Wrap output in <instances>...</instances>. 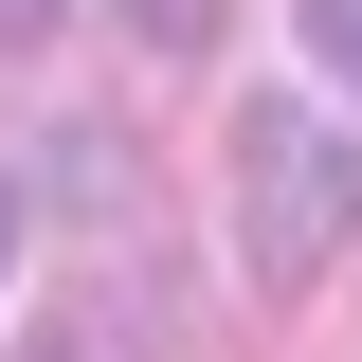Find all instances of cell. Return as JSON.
Segmentation results:
<instances>
[{
    "label": "cell",
    "instance_id": "cell-1",
    "mask_svg": "<svg viewBox=\"0 0 362 362\" xmlns=\"http://www.w3.org/2000/svg\"><path fill=\"white\" fill-rule=\"evenodd\" d=\"M218 181H235V272H254V290H308V272L362 235V163H344V127H326V109H290V90H254V109H235Z\"/></svg>",
    "mask_w": 362,
    "mask_h": 362
},
{
    "label": "cell",
    "instance_id": "cell-2",
    "mask_svg": "<svg viewBox=\"0 0 362 362\" xmlns=\"http://www.w3.org/2000/svg\"><path fill=\"white\" fill-rule=\"evenodd\" d=\"M109 18H127L145 54H199V37H218V0H109Z\"/></svg>",
    "mask_w": 362,
    "mask_h": 362
},
{
    "label": "cell",
    "instance_id": "cell-3",
    "mask_svg": "<svg viewBox=\"0 0 362 362\" xmlns=\"http://www.w3.org/2000/svg\"><path fill=\"white\" fill-rule=\"evenodd\" d=\"M308 54H326V73L362 90V0H308Z\"/></svg>",
    "mask_w": 362,
    "mask_h": 362
},
{
    "label": "cell",
    "instance_id": "cell-4",
    "mask_svg": "<svg viewBox=\"0 0 362 362\" xmlns=\"http://www.w3.org/2000/svg\"><path fill=\"white\" fill-rule=\"evenodd\" d=\"M18 362H109V344H90V326H37V344H18Z\"/></svg>",
    "mask_w": 362,
    "mask_h": 362
},
{
    "label": "cell",
    "instance_id": "cell-5",
    "mask_svg": "<svg viewBox=\"0 0 362 362\" xmlns=\"http://www.w3.org/2000/svg\"><path fill=\"white\" fill-rule=\"evenodd\" d=\"M0 272H18V163H0Z\"/></svg>",
    "mask_w": 362,
    "mask_h": 362
},
{
    "label": "cell",
    "instance_id": "cell-6",
    "mask_svg": "<svg viewBox=\"0 0 362 362\" xmlns=\"http://www.w3.org/2000/svg\"><path fill=\"white\" fill-rule=\"evenodd\" d=\"M37 18H54V0H0V37H37Z\"/></svg>",
    "mask_w": 362,
    "mask_h": 362
}]
</instances>
